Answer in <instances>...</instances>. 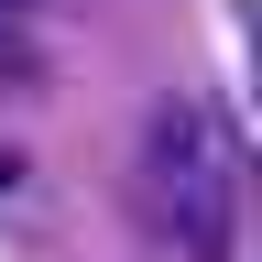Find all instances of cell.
I'll list each match as a JSON object with an SVG mask.
<instances>
[{
	"label": "cell",
	"mask_w": 262,
	"mask_h": 262,
	"mask_svg": "<svg viewBox=\"0 0 262 262\" xmlns=\"http://www.w3.org/2000/svg\"><path fill=\"white\" fill-rule=\"evenodd\" d=\"M142 219L186 262H219L241 241V175H229V142H219L208 98H153L142 110Z\"/></svg>",
	"instance_id": "obj_1"
},
{
	"label": "cell",
	"mask_w": 262,
	"mask_h": 262,
	"mask_svg": "<svg viewBox=\"0 0 262 262\" xmlns=\"http://www.w3.org/2000/svg\"><path fill=\"white\" fill-rule=\"evenodd\" d=\"M0 22H22V0H0Z\"/></svg>",
	"instance_id": "obj_2"
}]
</instances>
